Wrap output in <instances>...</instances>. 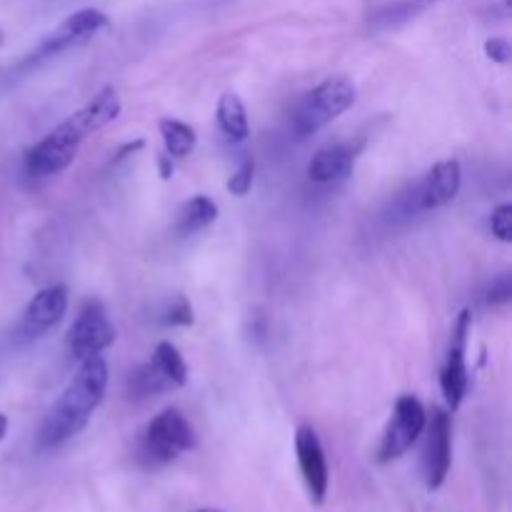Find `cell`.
I'll list each match as a JSON object with an SVG mask.
<instances>
[{
    "mask_svg": "<svg viewBox=\"0 0 512 512\" xmlns=\"http://www.w3.org/2000/svg\"><path fill=\"white\" fill-rule=\"evenodd\" d=\"M425 423H428V413H425L423 403H420L415 395H403L398 398L393 408V418H390L388 428H385L383 440H380L378 448V460L380 463H390V460H398L418 443V438L423 435Z\"/></svg>",
    "mask_w": 512,
    "mask_h": 512,
    "instance_id": "cell-8",
    "label": "cell"
},
{
    "mask_svg": "<svg viewBox=\"0 0 512 512\" xmlns=\"http://www.w3.org/2000/svg\"><path fill=\"white\" fill-rule=\"evenodd\" d=\"M198 512H223V510H213V508H203V510H198Z\"/></svg>",
    "mask_w": 512,
    "mask_h": 512,
    "instance_id": "cell-26",
    "label": "cell"
},
{
    "mask_svg": "<svg viewBox=\"0 0 512 512\" xmlns=\"http://www.w3.org/2000/svg\"><path fill=\"white\" fill-rule=\"evenodd\" d=\"M470 310H463L458 315V323L453 330V343H450L448 358H445L443 370H440V390H443L445 400H448L450 410H458L463 405L465 395H468V365H465V348H468V333H470Z\"/></svg>",
    "mask_w": 512,
    "mask_h": 512,
    "instance_id": "cell-11",
    "label": "cell"
},
{
    "mask_svg": "<svg viewBox=\"0 0 512 512\" xmlns=\"http://www.w3.org/2000/svg\"><path fill=\"white\" fill-rule=\"evenodd\" d=\"M355 95H358V90H355L353 80L345 78V75H335V78H328L320 85H315L310 93H305V98L295 108V135L308 138V135L323 130L325 125L333 123L338 115H343L355 103Z\"/></svg>",
    "mask_w": 512,
    "mask_h": 512,
    "instance_id": "cell-2",
    "label": "cell"
},
{
    "mask_svg": "<svg viewBox=\"0 0 512 512\" xmlns=\"http://www.w3.org/2000/svg\"><path fill=\"white\" fill-rule=\"evenodd\" d=\"M75 155H78V150L60 143L58 138H53V135L48 133L43 140H38V143L25 153V175H30L33 180L53 178V175H60L63 170H68L70 165H73Z\"/></svg>",
    "mask_w": 512,
    "mask_h": 512,
    "instance_id": "cell-14",
    "label": "cell"
},
{
    "mask_svg": "<svg viewBox=\"0 0 512 512\" xmlns=\"http://www.w3.org/2000/svg\"><path fill=\"white\" fill-rule=\"evenodd\" d=\"M295 455H298V468L310 500L315 505H323L325 498H328L330 470L323 443H320L318 433L310 425H300L298 433H295Z\"/></svg>",
    "mask_w": 512,
    "mask_h": 512,
    "instance_id": "cell-12",
    "label": "cell"
},
{
    "mask_svg": "<svg viewBox=\"0 0 512 512\" xmlns=\"http://www.w3.org/2000/svg\"><path fill=\"white\" fill-rule=\"evenodd\" d=\"M460 185H463V168L458 160H443L435 163L408 195L400 198V205H405V215L430 213L453 203L460 193Z\"/></svg>",
    "mask_w": 512,
    "mask_h": 512,
    "instance_id": "cell-7",
    "label": "cell"
},
{
    "mask_svg": "<svg viewBox=\"0 0 512 512\" xmlns=\"http://www.w3.org/2000/svg\"><path fill=\"white\" fill-rule=\"evenodd\" d=\"M510 295H512L510 275H503V278H498L488 288V293H485V303H488V305H503V303H508Z\"/></svg>",
    "mask_w": 512,
    "mask_h": 512,
    "instance_id": "cell-22",
    "label": "cell"
},
{
    "mask_svg": "<svg viewBox=\"0 0 512 512\" xmlns=\"http://www.w3.org/2000/svg\"><path fill=\"white\" fill-rule=\"evenodd\" d=\"M113 343L115 328L110 323L108 313H105V305L98 298H88L80 305L75 323L70 325L68 338H65L70 358L83 363V360L95 358L103 350H108Z\"/></svg>",
    "mask_w": 512,
    "mask_h": 512,
    "instance_id": "cell-6",
    "label": "cell"
},
{
    "mask_svg": "<svg viewBox=\"0 0 512 512\" xmlns=\"http://www.w3.org/2000/svg\"><path fill=\"white\" fill-rule=\"evenodd\" d=\"M490 230H493V235L498 240L510 243L512 240V205L510 203L498 205V208L493 210V215H490Z\"/></svg>",
    "mask_w": 512,
    "mask_h": 512,
    "instance_id": "cell-21",
    "label": "cell"
},
{
    "mask_svg": "<svg viewBox=\"0 0 512 512\" xmlns=\"http://www.w3.org/2000/svg\"><path fill=\"white\" fill-rule=\"evenodd\" d=\"M108 388V365L100 355L80 363L78 373L68 383L50 413L40 425V448H58L65 440L75 438L90 423L98 405L103 403Z\"/></svg>",
    "mask_w": 512,
    "mask_h": 512,
    "instance_id": "cell-1",
    "label": "cell"
},
{
    "mask_svg": "<svg viewBox=\"0 0 512 512\" xmlns=\"http://www.w3.org/2000/svg\"><path fill=\"white\" fill-rule=\"evenodd\" d=\"M485 53H488L490 60L505 65L510 60V43L505 38H490L488 43H485Z\"/></svg>",
    "mask_w": 512,
    "mask_h": 512,
    "instance_id": "cell-23",
    "label": "cell"
},
{
    "mask_svg": "<svg viewBox=\"0 0 512 512\" xmlns=\"http://www.w3.org/2000/svg\"><path fill=\"white\" fill-rule=\"evenodd\" d=\"M65 310H68V288L65 285H48V288L38 290L33 300L25 305L18 333L25 340L43 338L48 330H53L65 318Z\"/></svg>",
    "mask_w": 512,
    "mask_h": 512,
    "instance_id": "cell-13",
    "label": "cell"
},
{
    "mask_svg": "<svg viewBox=\"0 0 512 512\" xmlns=\"http://www.w3.org/2000/svg\"><path fill=\"white\" fill-rule=\"evenodd\" d=\"M5 435H8V418H5L3 413H0V443L5 440Z\"/></svg>",
    "mask_w": 512,
    "mask_h": 512,
    "instance_id": "cell-25",
    "label": "cell"
},
{
    "mask_svg": "<svg viewBox=\"0 0 512 512\" xmlns=\"http://www.w3.org/2000/svg\"><path fill=\"white\" fill-rule=\"evenodd\" d=\"M253 175H255V160H253V155L245 153L243 160H240L238 170H235L228 180L230 193L238 195V198L248 195L250 188H253Z\"/></svg>",
    "mask_w": 512,
    "mask_h": 512,
    "instance_id": "cell-19",
    "label": "cell"
},
{
    "mask_svg": "<svg viewBox=\"0 0 512 512\" xmlns=\"http://www.w3.org/2000/svg\"><path fill=\"white\" fill-rule=\"evenodd\" d=\"M160 135H163V145H165V155H170L173 160L180 158H188L193 153L195 143V130L190 125H185L183 120H173V118H165L160 120Z\"/></svg>",
    "mask_w": 512,
    "mask_h": 512,
    "instance_id": "cell-18",
    "label": "cell"
},
{
    "mask_svg": "<svg viewBox=\"0 0 512 512\" xmlns=\"http://www.w3.org/2000/svg\"><path fill=\"white\" fill-rule=\"evenodd\" d=\"M160 175H163V180H168L170 175H173V158L170 155H160Z\"/></svg>",
    "mask_w": 512,
    "mask_h": 512,
    "instance_id": "cell-24",
    "label": "cell"
},
{
    "mask_svg": "<svg viewBox=\"0 0 512 512\" xmlns=\"http://www.w3.org/2000/svg\"><path fill=\"white\" fill-rule=\"evenodd\" d=\"M5 43V33H3V30H0V45H3Z\"/></svg>",
    "mask_w": 512,
    "mask_h": 512,
    "instance_id": "cell-27",
    "label": "cell"
},
{
    "mask_svg": "<svg viewBox=\"0 0 512 512\" xmlns=\"http://www.w3.org/2000/svg\"><path fill=\"white\" fill-rule=\"evenodd\" d=\"M218 220V205L208 198V195H195L188 203L180 208L178 223H175V233L188 238V235L200 233L208 225H213Z\"/></svg>",
    "mask_w": 512,
    "mask_h": 512,
    "instance_id": "cell-17",
    "label": "cell"
},
{
    "mask_svg": "<svg viewBox=\"0 0 512 512\" xmlns=\"http://www.w3.org/2000/svg\"><path fill=\"white\" fill-rule=\"evenodd\" d=\"M108 25V15L98 8H83L75 10L73 15L63 20V23L55 25L48 35L38 43V48L28 55V58L20 63V68H30V65H38L43 60L55 58V55L65 53L70 48H78V45L88 43L93 35H98L100 30Z\"/></svg>",
    "mask_w": 512,
    "mask_h": 512,
    "instance_id": "cell-5",
    "label": "cell"
},
{
    "mask_svg": "<svg viewBox=\"0 0 512 512\" xmlns=\"http://www.w3.org/2000/svg\"><path fill=\"white\" fill-rule=\"evenodd\" d=\"M193 320H195L193 308H190V303L185 295H175V298L168 303V308L163 310V323L168 325V328L193 325Z\"/></svg>",
    "mask_w": 512,
    "mask_h": 512,
    "instance_id": "cell-20",
    "label": "cell"
},
{
    "mask_svg": "<svg viewBox=\"0 0 512 512\" xmlns=\"http://www.w3.org/2000/svg\"><path fill=\"white\" fill-rule=\"evenodd\" d=\"M355 165V150L348 143H335L325 145L318 153L313 155V160L308 163V178L313 183L330 185L340 183V180L348 178L353 173Z\"/></svg>",
    "mask_w": 512,
    "mask_h": 512,
    "instance_id": "cell-15",
    "label": "cell"
},
{
    "mask_svg": "<svg viewBox=\"0 0 512 512\" xmlns=\"http://www.w3.org/2000/svg\"><path fill=\"white\" fill-rule=\"evenodd\" d=\"M188 383V365L173 343L163 340L153 350L148 363L135 368L128 378V398L148 400L165 395Z\"/></svg>",
    "mask_w": 512,
    "mask_h": 512,
    "instance_id": "cell-4",
    "label": "cell"
},
{
    "mask_svg": "<svg viewBox=\"0 0 512 512\" xmlns=\"http://www.w3.org/2000/svg\"><path fill=\"white\" fill-rule=\"evenodd\" d=\"M120 98L115 93V88H103L98 95H93L90 103H85L83 108L75 110L70 118H65L58 128L50 130L53 138H58L60 143L70 145V148L78 150L80 143H83L88 135H93L95 130L105 128L108 123H113L120 115Z\"/></svg>",
    "mask_w": 512,
    "mask_h": 512,
    "instance_id": "cell-9",
    "label": "cell"
},
{
    "mask_svg": "<svg viewBox=\"0 0 512 512\" xmlns=\"http://www.w3.org/2000/svg\"><path fill=\"white\" fill-rule=\"evenodd\" d=\"M218 128L230 143H243L250 135L248 110L235 93H223L218 100Z\"/></svg>",
    "mask_w": 512,
    "mask_h": 512,
    "instance_id": "cell-16",
    "label": "cell"
},
{
    "mask_svg": "<svg viewBox=\"0 0 512 512\" xmlns=\"http://www.w3.org/2000/svg\"><path fill=\"white\" fill-rule=\"evenodd\" d=\"M425 450H423V475L430 493L443 488L453 465V420L443 408H433L425 423Z\"/></svg>",
    "mask_w": 512,
    "mask_h": 512,
    "instance_id": "cell-10",
    "label": "cell"
},
{
    "mask_svg": "<svg viewBox=\"0 0 512 512\" xmlns=\"http://www.w3.org/2000/svg\"><path fill=\"white\" fill-rule=\"evenodd\" d=\"M195 448V430L180 410L168 408L155 415L140 438V460L145 465H168Z\"/></svg>",
    "mask_w": 512,
    "mask_h": 512,
    "instance_id": "cell-3",
    "label": "cell"
}]
</instances>
